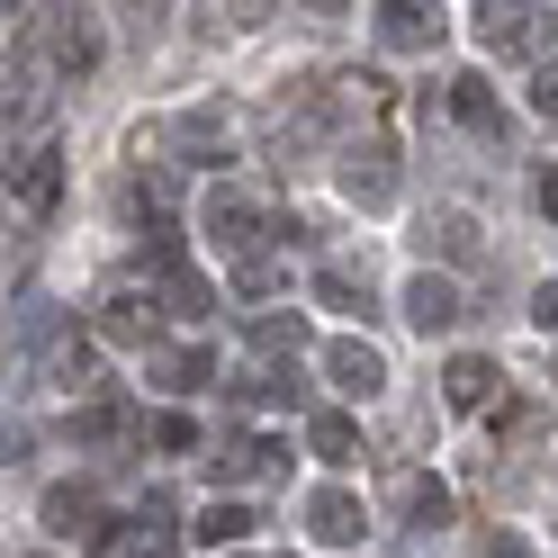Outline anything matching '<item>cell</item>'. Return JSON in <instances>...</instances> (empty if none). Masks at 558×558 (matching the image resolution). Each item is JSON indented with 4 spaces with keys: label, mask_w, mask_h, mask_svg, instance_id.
<instances>
[{
    "label": "cell",
    "mask_w": 558,
    "mask_h": 558,
    "mask_svg": "<svg viewBox=\"0 0 558 558\" xmlns=\"http://www.w3.org/2000/svg\"><path fill=\"white\" fill-rule=\"evenodd\" d=\"M99 333H109V342H145V306H135L126 289H118V298H99Z\"/></svg>",
    "instance_id": "9"
},
{
    "label": "cell",
    "mask_w": 558,
    "mask_h": 558,
    "mask_svg": "<svg viewBox=\"0 0 558 558\" xmlns=\"http://www.w3.org/2000/svg\"><path fill=\"white\" fill-rule=\"evenodd\" d=\"M154 441L162 450H198V424H190V414H154Z\"/></svg>",
    "instance_id": "19"
},
{
    "label": "cell",
    "mask_w": 558,
    "mask_h": 558,
    "mask_svg": "<svg viewBox=\"0 0 558 558\" xmlns=\"http://www.w3.org/2000/svg\"><path fill=\"white\" fill-rule=\"evenodd\" d=\"M306 513H316V532H325V541H361V505L342 496V486H325V496L306 505Z\"/></svg>",
    "instance_id": "8"
},
{
    "label": "cell",
    "mask_w": 558,
    "mask_h": 558,
    "mask_svg": "<svg viewBox=\"0 0 558 558\" xmlns=\"http://www.w3.org/2000/svg\"><path fill=\"white\" fill-rule=\"evenodd\" d=\"M207 306H217V298H207V279L198 270H171V316H207Z\"/></svg>",
    "instance_id": "15"
},
{
    "label": "cell",
    "mask_w": 558,
    "mask_h": 558,
    "mask_svg": "<svg viewBox=\"0 0 558 558\" xmlns=\"http://www.w3.org/2000/svg\"><path fill=\"white\" fill-rule=\"evenodd\" d=\"M405 513H414V522H450V496L424 486V477H405Z\"/></svg>",
    "instance_id": "16"
},
{
    "label": "cell",
    "mask_w": 558,
    "mask_h": 558,
    "mask_svg": "<svg viewBox=\"0 0 558 558\" xmlns=\"http://www.w3.org/2000/svg\"><path fill=\"white\" fill-rule=\"evenodd\" d=\"M10 181H19V198H27V207H37V217H46V207H54V190H63V171H54V145L19 154V171H10Z\"/></svg>",
    "instance_id": "4"
},
{
    "label": "cell",
    "mask_w": 558,
    "mask_h": 558,
    "mask_svg": "<svg viewBox=\"0 0 558 558\" xmlns=\"http://www.w3.org/2000/svg\"><path fill=\"white\" fill-rule=\"evenodd\" d=\"M433 234H441V253H450V262H477V226H469V217H441Z\"/></svg>",
    "instance_id": "18"
},
{
    "label": "cell",
    "mask_w": 558,
    "mask_h": 558,
    "mask_svg": "<svg viewBox=\"0 0 558 558\" xmlns=\"http://www.w3.org/2000/svg\"><path fill=\"white\" fill-rule=\"evenodd\" d=\"M441 37V19H424V10H388V46H433Z\"/></svg>",
    "instance_id": "14"
},
{
    "label": "cell",
    "mask_w": 558,
    "mask_h": 558,
    "mask_svg": "<svg viewBox=\"0 0 558 558\" xmlns=\"http://www.w3.org/2000/svg\"><path fill=\"white\" fill-rule=\"evenodd\" d=\"M532 99H541V118H558V63L541 73V90H532Z\"/></svg>",
    "instance_id": "20"
},
{
    "label": "cell",
    "mask_w": 558,
    "mask_h": 558,
    "mask_svg": "<svg viewBox=\"0 0 558 558\" xmlns=\"http://www.w3.org/2000/svg\"><path fill=\"white\" fill-rule=\"evenodd\" d=\"M253 342H262V352H298L306 325H298V316H262V325H253Z\"/></svg>",
    "instance_id": "17"
},
{
    "label": "cell",
    "mask_w": 558,
    "mask_h": 558,
    "mask_svg": "<svg viewBox=\"0 0 558 558\" xmlns=\"http://www.w3.org/2000/svg\"><path fill=\"white\" fill-rule=\"evenodd\" d=\"M342 190H352L361 207H388V145H369V154H352V171H342Z\"/></svg>",
    "instance_id": "6"
},
{
    "label": "cell",
    "mask_w": 558,
    "mask_h": 558,
    "mask_svg": "<svg viewBox=\"0 0 558 558\" xmlns=\"http://www.w3.org/2000/svg\"><path fill=\"white\" fill-rule=\"evenodd\" d=\"M486 388H496L486 361H450V405H486Z\"/></svg>",
    "instance_id": "13"
},
{
    "label": "cell",
    "mask_w": 558,
    "mask_h": 558,
    "mask_svg": "<svg viewBox=\"0 0 558 558\" xmlns=\"http://www.w3.org/2000/svg\"><path fill=\"white\" fill-rule=\"evenodd\" d=\"M37 46L54 54V73H90V63H99V27H90L82 10H54V19L37 27Z\"/></svg>",
    "instance_id": "2"
},
{
    "label": "cell",
    "mask_w": 558,
    "mask_h": 558,
    "mask_svg": "<svg viewBox=\"0 0 558 558\" xmlns=\"http://www.w3.org/2000/svg\"><path fill=\"white\" fill-rule=\"evenodd\" d=\"M541 217H558V171H541Z\"/></svg>",
    "instance_id": "21"
},
{
    "label": "cell",
    "mask_w": 558,
    "mask_h": 558,
    "mask_svg": "<svg viewBox=\"0 0 558 558\" xmlns=\"http://www.w3.org/2000/svg\"><path fill=\"white\" fill-rule=\"evenodd\" d=\"M207 226H217V243H253V198H217V207H207Z\"/></svg>",
    "instance_id": "11"
},
{
    "label": "cell",
    "mask_w": 558,
    "mask_h": 558,
    "mask_svg": "<svg viewBox=\"0 0 558 558\" xmlns=\"http://www.w3.org/2000/svg\"><path fill=\"white\" fill-rule=\"evenodd\" d=\"M325 369H333V388H342V397H378V378H388V361H378L369 342H333Z\"/></svg>",
    "instance_id": "3"
},
{
    "label": "cell",
    "mask_w": 558,
    "mask_h": 558,
    "mask_svg": "<svg viewBox=\"0 0 558 558\" xmlns=\"http://www.w3.org/2000/svg\"><path fill=\"white\" fill-rule=\"evenodd\" d=\"M532 316H541V325H558V279H549V289H541V306H532Z\"/></svg>",
    "instance_id": "22"
},
{
    "label": "cell",
    "mask_w": 558,
    "mask_h": 558,
    "mask_svg": "<svg viewBox=\"0 0 558 558\" xmlns=\"http://www.w3.org/2000/svg\"><path fill=\"white\" fill-rule=\"evenodd\" d=\"M243 532H253V513H243V505H207V513H198V541H207V549H217V541H243Z\"/></svg>",
    "instance_id": "12"
},
{
    "label": "cell",
    "mask_w": 558,
    "mask_h": 558,
    "mask_svg": "<svg viewBox=\"0 0 558 558\" xmlns=\"http://www.w3.org/2000/svg\"><path fill=\"white\" fill-rule=\"evenodd\" d=\"M46 532H54V541H109L99 486H54V496H46Z\"/></svg>",
    "instance_id": "1"
},
{
    "label": "cell",
    "mask_w": 558,
    "mask_h": 558,
    "mask_svg": "<svg viewBox=\"0 0 558 558\" xmlns=\"http://www.w3.org/2000/svg\"><path fill=\"white\" fill-rule=\"evenodd\" d=\"M46 378H54L63 397H73V388H90V342H54V361H46Z\"/></svg>",
    "instance_id": "10"
},
{
    "label": "cell",
    "mask_w": 558,
    "mask_h": 558,
    "mask_svg": "<svg viewBox=\"0 0 558 558\" xmlns=\"http://www.w3.org/2000/svg\"><path fill=\"white\" fill-rule=\"evenodd\" d=\"M306 441H316V460H361V424H352V414H316V433H306Z\"/></svg>",
    "instance_id": "7"
},
{
    "label": "cell",
    "mask_w": 558,
    "mask_h": 558,
    "mask_svg": "<svg viewBox=\"0 0 558 558\" xmlns=\"http://www.w3.org/2000/svg\"><path fill=\"white\" fill-rule=\"evenodd\" d=\"M405 316L424 325V333H441L450 316H460V289H450V279H414V289H405Z\"/></svg>",
    "instance_id": "5"
}]
</instances>
